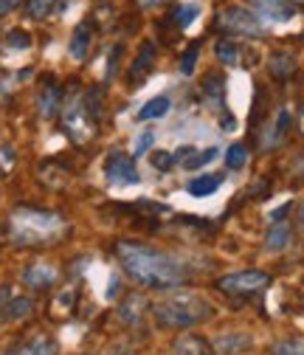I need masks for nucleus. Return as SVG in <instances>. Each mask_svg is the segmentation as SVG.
I'll return each mask as SVG.
<instances>
[{
  "label": "nucleus",
  "mask_w": 304,
  "mask_h": 355,
  "mask_svg": "<svg viewBox=\"0 0 304 355\" xmlns=\"http://www.w3.org/2000/svg\"><path fill=\"white\" fill-rule=\"evenodd\" d=\"M116 257L121 262L124 274L152 291H172L181 288L189 277L186 265L181 259H175L166 251H158L152 245L136 243V240H118L116 243Z\"/></svg>",
  "instance_id": "1"
},
{
  "label": "nucleus",
  "mask_w": 304,
  "mask_h": 355,
  "mask_svg": "<svg viewBox=\"0 0 304 355\" xmlns=\"http://www.w3.org/2000/svg\"><path fill=\"white\" fill-rule=\"evenodd\" d=\"M6 232H9L12 245L17 248H42V245H54L65 237L68 220L60 211L20 206L9 214Z\"/></svg>",
  "instance_id": "2"
},
{
  "label": "nucleus",
  "mask_w": 304,
  "mask_h": 355,
  "mask_svg": "<svg viewBox=\"0 0 304 355\" xmlns=\"http://www.w3.org/2000/svg\"><path fill=\"white\" fill-rule=\"evenodd\" d=\"M214 316V304L195 291H184V293H172L169 299H163L155 307V319L158 327L163 330H192L203 322H208Z\"/></svg>",
  "instance_id": "3"
},
{
  "label": "nucleus",
  "mask_w": 304,
  "mask_h": 355,
  "mask_svg": "<svg viewBox=\"0 0 304 355\" xmlns=\"http://www.w3.org/2000/svg\"><path fill=\"white\" fill-rule=\"evenodd\" d=\"M62 127H65L68 139H71L73 144H88V141L96 136L99 121L91 116L88 107H84L82 96H76V99H71V102L62 107Z\"/></svg>",
  "instance_id": "4"
},
{
  "label": "nucleus",
  "mask_w": 304,
  "mask_h": 355,
  "mask_svg": "<svg viewBox=\"0 0 304 355\" xmlns=\"http://www.w3.org/2000/svg\"><path fill=\"white\" fill-rule=\"evenodd\" d=\"M271 274L268 271H234V274H226L217 279V291L226 293V296H237V299H248V296H256L262 293L265 288H271Z\"/></svg>",
  "instance_id": "5"
},
{
  "label": "nucleus",
  "mask_w": 304,
  "mask_h": 355,
  "mask_svg": "<svg viewBox=\"0 0 304 355\" xmlns=\"http://www.w3.org/2000/svg\"><path fill=\"white\" fill-rule=\"evenodd\" d=\"M214 26L231 37H262L268 31L262 20H259L251 9H242V6H226L220 15H217Z\"/></svg>",
  "instance_id": "6"
},
{
  "label": "nucleus",
  "mask_w": 304,
  "mask_h": 355,
  "mask_svg": "<svg viewBox=\"0 0 304 355\" xmlns=\"http://www.w3.org/2000/svg\"><path fill=\"white\" fill-rule=\"evenodd\" d=\"M102 172H105V178H107V184H113V187H133V184L141 181L138 166H136V158L127 155V153H121V150H113V153L105 158Z\"/></svg>",
  "instance_id": "7"
},
{
  "label": "nucleus",
  "mask_w": 304,
  "mask_h": 355,
  "mask_svg": "<svg viewBox=\"0 0 304 355\" xmlns=\"http://www.w3.org/2000/svg\"><path fill=\"white\" fill-rule=\"evenodd\" d=\"M34 313V299L31 296H20L9 288H0V322L3 324H15L23 322Z\"/></svg>",
  "instance_id": "8"
},
{
  "label": "nucleus",
  "mask_w": 304,
  "mask_h": 355,
  "mask_svg": "<svg viewBox=\"0 0 304 355\" xmlns=\"http://www.w3.org/2000/svg\"><path fill=\"white\" fill-rule=\"evenodd\" d=\"M248 6L262 23H290L296 17L290 0H248Z\"/></svg>",
  "instance_id": "9"
},
{
  "label": "nucleus",
  "mask_w": 304,
  "mask_h": 355,
  "mask_svg": "<svg viewBox=\"0 0 304 355\" xmlns=\"http://www.w3.org/2000/svg\"><path fill=\"white\" fill-rule=\"evenodd\" d=\"M60 282V268L51 262H31L23 271V285L31 291H51Z\"/></svg>",
  "instance_id": "10"
},
{
  "label": "nucleus",
  "mask_w": 304,
  "mask_h": 355,
  "mask_svg": "<svg viewBox=\"0 0 304 355\" xmlns=\"http://www.w3.org/2000/svg\"><path fill=\"white\" fill-rule=\"evenodd\" d=\"M6 355H60V344L48 333H34L28 338H20L15 347H9Z\"/></svg>",
  "instance_id": "11"
},
{
  "label": "nucleus",
  "mask_w": 304,
  "mask_h": 355,
  "mask_svg": "<svg viewBox=\"0 0 304 355\" xmlns=\"http://www.w3.org/2000/svg\"><path fill=\"white\" fill-rule=\"evenodd\" d=\"M37 110L42 119H54L62 113V87L57 85L54 76H48L46 82L39 85V94H37Z\"/></svg>",
  "instance_id": "12"
},
{
  "label": "nucleus",
  "mask_w": 304,
  "mask_h": 355,
  "mask_svg": "<svg viewBox=\"0 0 304 355\" xmlns=\"http://www.w3.org/2000/svg\"><path fill=\"white\" fill-rule=\"evenodd\" d=\"M93 26L84 20V23H79L76 28H73V34H71V42H68V54H71V60L73 62H82V60H88V54H91V46H93Z\"/></svg>",
  "instance_id": "13"
},
{
  "label": "nucleus",
  "mask_w": 304,
  "mask_h": 355,
  "mask_svg": "<svg viewBox=\"0 0 304 355\" xmlns=\"http://www.w3.org/2000/svg\"><path fill=\"white\" fill-rule=\"evenodd\" d=\"M152 62H155V46L152 42H144V46L138 49V54H136V60L129 62V68H127V79L133 82V87H138L150 76Z\"/></svg>",
  "instance_id": "14"
},
{
  "label": "nucleus",
  "mask_w": 304,
  "mask_h": 355,
  "mask_svg": "<svg viewBox=\"0 0 304 355\" xmlns=\"http://www.w3.org/2000/svg\"><path fill=\"white\" fill-rule=\"evenodd\" d=\"M172 355H217V352L203 336L184 333V336H178L175 341H172Z\"/></svg>",
  "instance_id": "15"
},
{
  "label": "nucleus",
  "mask_w": 304,
  "mask_h": 355,
  "mask_svg": "<svg viewBox=\"0 0 304 355\" xmlns=\"http://www.w3.org/2000/svg\"><path fill=\"white\" fill-rule=\"evenodd\" d=\"M290 243H293V226L287 223V220H276V223H271V229H268V234H265V251L279 254V251H285Z\"/></svg>",
  "instance_id": "16"
},
{
  "label": "nucleus",
  "mask_w": 304,
  "mask_h": 355,
  "mask_svg": "<svg viewBox=\"0 0 304 355\" xmlns=\"http://www.w3.org/2000/svg\"><path fill=\"white\" fill-rule=\"evenodd\" d=\"M144 313H147V299L141 293H127V299L118 304V319L129 327L138 324L144 319Z\"/></svg>",
  "instance_id": "17"
},
{
  "label": "nucleus",
  "mask_w": 304,
  "mask_h": 355,
  "mask_svg": "<svg viewBox=\"0 0 304 355\" xmlns=\"http://www.w3.org/2000/svg\"><path fill=\"white\" fill-rule=\"evenodd\" d=\"M290 124H293V113H290L287 107H282V110L276 113V119H274L271 130H268V136H265L262 147H265V150H274V147H279V144L287 139V130H290Z\"/></svg>",
  "instance_id": "18"
},
{
  "label": "nucleus",
  "mask_w": 304,
  "mask_h": 355,
  "mask_svg": "<svg viewBox=\"0 0 304 355\" xmlns=\"http://www.w3.org/2000/svg\"><path fill=\"white\" fill-rule=\"evenodd\" d=\"M211 347L217 355H240L251 347V336L248 333H223Z\"/></svg>",
  "instance_id": "19"
},
{
  "label": "nucleus",
  "mask_w": 304,
  "mask_h": 355,
  "mask_svg": "<svg viewBox=\"0 0 304 355\" xmlns=\"http://www.w3.org/2000/svg\"><path fill=\"white\" fill-rule=\"evenodd\" d=\"M223 187V175L217 172V175H195L192 181L186 184V192L192 195V198H208V195H214L217 189Z\"/></svg>",
  "instance_id": "20"
},
{
  "label": "nucleus",
  "mask_w": 304,
  "mask_h": 355,
  "mask_svg": "<svg viewBox=\"0 0 304 355\" xmlns=\"http://www.w3.org/2000/svg\"><path fill=\"white\" fill-rule=\"evenodd\" d=\"M268 68H271V76L274 79L285 82V79H290L296 73V57L293 54H285V51H276V54H271Z\"/></svg>",
  "instance_id": "21"
},
{
  "label": "nucleus",
  "mask_w": 304,
  "mask_h": 355,
  "mask_svg": "<svg viewBox=\"0 0 304 355\" xmlns=\"http://www.w3.org/2000/svg\"><path fill=\"white\" fill-rule=\"evenodd\" d=\"M169 107H172V102H169V96H152L150 102H144V107L138 110V119L141 121H152V119H163L166 113H169Z\"/></svg>",
  "instance_id": "22"
},
{
  "label": "nucleus",
  "mask_w": 304,
  "mask_h": 355,
  "mask_svg": "<svg viewBox=\"0 0 304 355\" xmlns=\"http://www.w3.org/2000/svg\"><path fill=\"white\" fill-rule=\"evenodd\" d=\"M197 17H200V3H195V0H186V3H181V6H175V26L178 28H189L192 23H197Z\"/></svg>",
  "instance_id": "23"
},
{
  "label": "nucleus",
  "mask_w": 304,
  "mask_h": 355,
  "mask_svg": "<svg viewBox=\"0 0 304 355\" xmlns=\"http://www.w3.org/2000/svg\"><path fill=\"white\" fill-rule=\"evenodd\" d=\"M271 355H304V336L282 338L271 347Z\"/></svg>",
  "instance_id": "24"
},
{
  "label": "nucleus",
  "mask_w": 304,
  "mask_h": 355,
  "mask_svg": "<svg viewBox=\"0 0 304 355\" xmlns=\"http://www.w3.org/2000/svg\"><path fill=\"white\" fill-rule=\"evenodd\" d=\"M54 9H57V0H26L28 20H46Z\"/></svg>",
  "instance_id": "25"
},
{
  "label": "nucleus",
  "mask_w": 304,
  "mask_h": 355,
  "mask_svg": "<svg viewBox=\"0 0 304 355\" xmlns=\"http://www.w3.org/2000/svg\"><path fill=\"white\" fill-rule=\"evenodd\" d=\"M214 54H217V60H220L223 65H234L240 60V46L234 40H220V42H217V49H214Z\"/></svg>",
  "instance_id": "26"
},
{
  "label": "nucleus",
  "mask_w": 304,
  "mask_h": 355,
  "mask_svg": "<svg viewBox=\"0 0 304 355\" xmlns=\"http://www.w3.org/2000/svg\"><path fill=\"white\" fill-rule=\"evenodd\" d=\"M245 164H248V147L245 144H231L229 153H226V166L240 172V169H245Z\"/></svg>",
  "instance_id": "27"
},
{
  "label": "nucleus",
  "mask_w": 304,
  "mask_h": 355,
  "mask_svg": "<svg viewBox=\"0 0 304 355\" xmlns=\"http://www.w3.org/2000/svg\"><path fill=\"white\" fill-rule=\"evenodd\" d=\"M6 49H12V51H28L31 49V34L26 28H12L6 34Z\"/></svg>",
  "instance_id": "28"
},
{
  "label": "nucleus",
  "mask_w": 304,
  "mask_h": 355,
  "mask_svg": "<svg viewBox=\"0 0 304 355\" xmlns=\"http://www.w3.org/2000/svg\"><path fill=\"white\" fill-rule=\"evenodd\" d=\"M217 153H220V150H217V147H208V150H195L186 161H184V166L186 169H200V166H206L208 161H214L217 158Z\"/></svg>",
  "instance_id": "29"
},
{
  "label": "nucleus",
  "mask_w": 304,
  "mask_h": 355,
  "mask_svg": "<svg viewBox=\"0 0 304 355\" xmlns=\"http://www.w3.org/2000/svg\"><path fill=\"white\" fill-rule=\"evenodd\" d=\"M197 54H200V42H189V49H186L184 57H181V73H184V76H192V73H195Z\"/></svg>",
  "instance_id": "30"
},
{
  "label": "nucleus",
  "mask_w": 304,
  "mask_h": 355,
  "mask_svg": "<svg viewBox=\"0 0 304 355\" xmlns=\"http://www.w3.org/2000/svg\"><path fill=\"white\" fill-rule=\"evenodd\" d=\"M150 164H152L158 172H166V169L175 166V158H172V153H152V155H150Z\"/></svg>",
  "instance_id": "31"
},
{
  "label": "nucleus",
  "mask_w": 304,
  "mask_h": 355,
  "mask_svg": "<svg viewBox=\"0 0 304 355\" xmlns=\"http://www.w3.org/2000/svg\"><path fill=\"white\" fill-rule=\"evenodd\" d=\"M152 144H155V130H144L141 136L136 139V150H133V153H136V155H147V150H150Z\"/></svg>",
  "instance_id": "32"
},
{
  "label": "nucleus",
  "mask_w": 304,
  "mask_h": 355,
  "mask_svg": "<svg viewBox=\"0 0 304 355\" xmlns=\"http://www.w3.org/2000/svg\"><path fill=\"white\" fill-rule=\"evenodd\" d=\"M12 85H15V76L0 71V99H6V96L12 94Z\"/></svg>",
  "instance_id": "33"
},
{
  "label": "nucleus",
  "mask_w": 304,
  "mask_h": 355,
  "mask_svg": "<svg viewBox=\"0 0 304 355\" xmlns=\"http://www.w3.org/2000/svg\"><path fill=\"white\" fill-rule=\"evenodd\" d=\"M12 164H15V150L12 147H0V166L12 169Z\"/></svg>",
  "instance_id": "34"
},
{
  "label": "nucleus",
  "mask_w": 304,
  "mask_h": 355,
  "mask_svg": "<svg viewBox=\"0 0 304 355\" xmlns=\"http://www.w3.org/2000/svg\"><path fill=\"white\" fill-rule=\"evenodd\" d=\"M20 6V0H0V17H6V15H12L15 9Z\"/></svg>",
  "instance_id": "35"
},
{
  "label": "nucleus",
  "mask_w": 304,
  "mask_h": 355,
  "mask_svg": "<svg viewBox=\"0 0 304 355\" xmlns=\"http://www.w3.org/2000/svg\"><path fill=\"white\" fill-rule=\"evenodd\" d=\"M136 3H138L141 9H155L158 3H163V0H136Z\"/></svg>",
  "instance_id": "36"
},
{
  "label": "nucleus",
  "mask_w": 304,
  "mask_h": 355,
  "mask_svg": "<svg viewBox=\"0 0 304 355\" xmlns=\"http://www.w3.org/2000/svg\"><path fill=\"white\" fill-rule=\"evenodd\" d=\"M298 229L304 232V203H301V209H298Z\"/></svg>",
  "instance_id": "37"
},
{
  "label": "nucleus",
  "mask_w": 304,
  "mask_h": 355,
  "mask_svg": "<svg viewBox=\"0 0 304 355\" xmlns=\"http://www.w3.org/2000/svg\"><path fill=\"white\" fill-rule=\"evenodd\" d=\"M290 3H293V6H304V0H290Z\"/></svg>",
  "instance_id": "38"
},
{
  "label": "nucleus",
  "mask_w": 304,
  "mask_h": 355,
  "mask_svg": "<svg viewBox=\"0 0 304 355\" xmlns=\"http://www.w3.org/2000/svg\"><path fill=\"white\" fill-rule=\"evenodd\" d=\"M301 124H304V113H301Z\"/></svg>",
  "instance_id": "39"
}]
</instances>
